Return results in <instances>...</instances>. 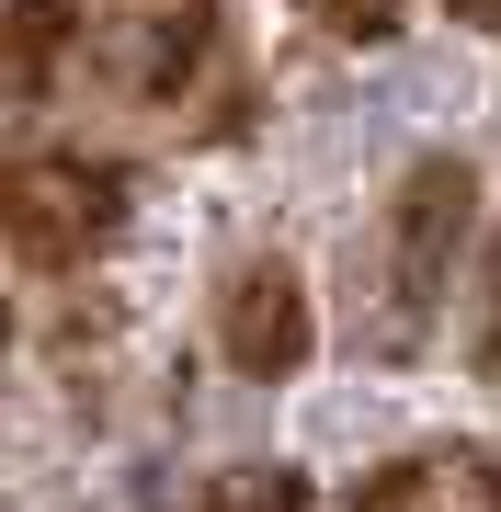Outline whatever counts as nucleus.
Here are the masks:
<instances>
[{
	"instance_id": "9",
	"label": "nucleus",
	"mask_w": 501,
	"mask_h": 512,
	"mask_svg": "<svg viewBox=\"0 0 501 512\" xmlns=\"http://www.w3.org/2000/svg\"><path fill=\"white\" fill-rule=\"evenodd\" d=\"M285 12H297V23H319L331 46H388L410 0H285Z\"/></svg>"
},
{
	"instance_id": "6",
	"label": "nucleus",
	"mask_w": 501,
	"mask_h": 512,
	"mask_svg": "<svg viewBox=\"0 0 501 512\" xmlns=\"http://www.w3.org/2000/svg\"><path fill=\"white\" fill-rule=\"evenodd\" d=\"M69 69H80V23L57 0H23L12 12V114H46Z\"/></svg>"
},
{
	"instance_id": "3",
	"label": "nucleus",
	"mask_w": 501,
	"mask_h": 512,
	"mask_svg": "<svg viewBox=\"0 0 501 512\" xmlns=\"http://www.w3.org/2000/svg\"><path fill=\"white\" fill-rule=\"evenodd\" d=\"M0 228H12V262L35 285H69L126 239V171L92 148H23L0 171Z\"/></svg>"
},
{
	"instance_id": "4",
	"label": "nucleus",
	"mask_w": 501,
	"mask_h": 512,
	"mask_svg": "<svg viewBox=\"0 0 501 512\" xmlns=\"http://www.w3.org/2000/svg\"><path fill=\"white\" fill-rule=\"evenodd\" d=\"M217 353H228V376H251V387H285L319 353V308H308L297 262H274V251L228 262V285H217Z\"/></svg>"
},
{
	"instance_id": "7",
	"label": "nucleus",
	"mask_w": 501,
	"mask_h": 512,
	"mask_svg": "<svg viewBox=\"0 0 501 512\" xmlns=\"http://www.w3.org/2000/svg\"><path fill=\"white\" fill-rule=\"evenodd\" d=\"M183 512H319L308 490V467H285V456H240V467H217Z\"/></svg>"
},
{
	"instance_id": "5",
	"label": "nucleus",
	"mask_w": 501,
	"mask_h": 512,
	"mask_svg": "<svg viewBox=\"0 0 501 512\" xmlns=\"http://www.w3.org/2000/svg\"><path fill=\"white\" fill-rule=\"evenodd\" d=\"M342 512H501V456L490 444H410L353 478Z\"/></svg>"
},
{
	"instance_id": "8",
	"label": "nucleus",
	"mask_w": 501,
	"mask_h": 512,
	"mask_svg": "<svg viewBox=\"0 0 501 512\" xmlns=\"http://www.w3.org/2000/svg\"><path fill=\"white\" fill-rule=\"evenodd\" d=\"M467 376L501 387V217L479 239V274H467Z\"/></svg>"
},
{
	"instance_id": "10",
	"label": "nucleus",
	"mask_w": 501,
	"mask_h": 512,
	"mask_svg": "<svg viewBox=\"0 0 501 512\" xmlns=\"http://www.w3.org/2000/svg\"><path fill=\"white\" fill-rule=\"evenodd\" d=\"M445 12H456V23H490V35H501V0H445Z\"/></svg>"
},
{
	"instance_id": "1",
	"label": "nucleus",
	"mask_w": 501,
	"mask_h": 512,
	"mask_svg": "<svg viewBox=\"0 0 501 512\" xmlns=\"http://www.w3.org/2000/svg\"><path fill=\"white\" fill-rule=\"evenodd\" d=\"M467 228H479V171L456 148L399 171V194L376 205V228L353 239V308H342V342L365 365H410L433 342L456 296V262H467Z\"/></svg>"
},
{
	"instance_id": "2",
	"label": "nucleus",
	"mask_w": 501,
	"mask_h": 512,
	"mask_svg": "<svg viewBox=\"0 0 501 512\" xmlns=\"http://www.w3.org/2000/svg\"><path fill=\"white\" fill-rule=\"evenodd\" d=\"M80 92L126 126H194L205 103H240L217 0H92L80 12Z\"/></svg>"
}]
</instances>
